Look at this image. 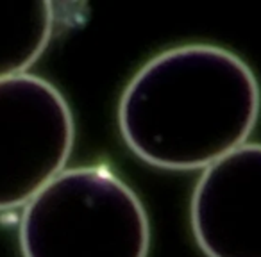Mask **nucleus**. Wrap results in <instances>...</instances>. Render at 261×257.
<instances>
[{"label": "nucleus", "mask_w": 261, "mask_h": 257, "mask_svg": "<svg viewBox=\"0 0 261 257\" xmlns=\"http://www.w3.org/2000/svg\"><path fill=\"white\" fill-rule=\"evenodd\" d=\"M261 111L250 66L217 45L165 50L138 70L120 98L125 145L163 170H204L245 145Z\"/></svg>", "instance_id": "nucleus-1"}, {"label": "nucleus", "mask_w": 261, "mask_h": 257, "mask_svg": "<svg viewBox=\"0 0 261 257\" xmlns=\"http://www.w3.org/2000/svg\"><path fill=\"white\" fill-rule=\"evenodd\" d=\"M23 257H147L150 223L142 200L111 170H63L25 206Z\"/></svg>", "instance_id": "nucleus-2"}, {"label": "nucleus", "mask_w": 261, "mask_h": 257, "mask_svg": "<svg viewBox=\"0 0 261 257\" xmlns=\"http://www.w3.org/2000/svg\"><path fill=\"white\" fill-rule=\"evenodd\" d=\"M75 141L68 102L29 73L0 80V211L27 206L65 168Z\"/></svg>", "instance_id": "nucleus-3"}, {"label": "nucleus", "mask_w": 261, "mask_h": 257, "mask_svg": "<svg viewBox=\"0 0 261 257\" xmlns=\"http://www.w3.org/2000/svg\"><path fill=\"white\" fill-rule=\"evenodd\" d=\"M190 220L206 257H261V143H245L204 168Z\"/></svg>", "instance_id": "nucleus-4"}, {"label": "nucleus", "mask_w": 261, "mask_h": 257, "mask_svg": "<svg viewBox=\"0 0 261 257\" xmlns=\"http://www.w3.org/2000/svg\"><path fill=\"white\" fill-rule=\"evenodd\" d=\"M54 31L47 0H0V80L22 75L38 61Z\"/></svg>", "instance_id": "nucleus-5"}]
</instances>
